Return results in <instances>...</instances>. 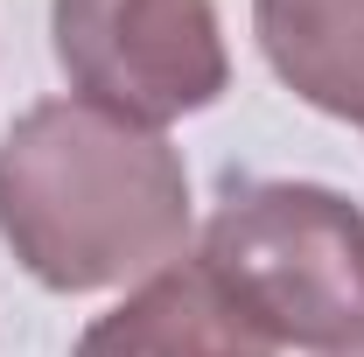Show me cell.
I'll list each match as a JSON object with an SVG mask.
<instances>
[{
  "mask_svg": "<svg viewBox=\"0 0 364 357\" xmlns=\"http://www.w3.org/2000/svg\"><path fill=\"white\" fill-rule=\"evenodd\" d=\"M49 43L77 98L154 134L231 85L210 0H49Z\"/></svg>",
  "mask_w": 364,
  "mask_h": 357,
  "instance_id": "cell-3",
  "label": "cell"
},
{
  "mask_svg": "<svg viewBox=\"0 0 364 357\" xmlns=\"http://www.w3.org/2000/svg\"><path fill=\"white\" fill-rule=\"evenodd\" d=\"M189 267L273 351H364V211L322 182H245Z\"/></svg>",
  "mask_w": 364,
  "mask_h": 357,
  "instance_id": "cell-2",
  "label": "cell"
},
{
  "mask_svg": "<svg viewBox=\"0 0 364 357\" xmlns=\"http://www.w3.org/2000/svg\"><path fill=\"white\" fill-rule=\"evenodd\" d=\"M343 357H364V351H343Z\"/></svg>",
  "mask_w": 364,
  "mask_h": 357,
  "instance_id": "cell-6",
  "label": "cell"
},
{
  "mask_svg": "<svg viewBox=\"0 0 364 357\" xmlns=\"http://www.w3.org/2000/svg\"><path fill=\"white\" fill-rule=\"evenodd\" d=\"M252 36L301 105L364 127V0H252Z\"/></svg>",
  "mask_w": 364,
  "mask_h": 357,
  "instance_id": "cell-5",
  "label": "cell"
},
{
  "mask_svg": "<svg viewBox=\"0 0 364 357\" xmlns=\"http://www.w3.org/2000/svg\"><path fill=\"white\" fill-rule=\"evenodd\" d=\"M0 238L56 294L154 280L189 238V169L154 127L43 98L0 134Z\"/></svg>",
  "mask_w": 364,
  "mask_h": 357,
  "instance_id": "cell-1",
  "label": "cell"
},
{
  "mask_svg": "<svg viewBox=\"0 0 364 357\" xmlns=\"http://www.w3.org/2000/svg\"><path fill=\"white\" fill-rule=\"evenodd\" d=\"M70 357H280V351L252 322H238V309L196 267H168L140 280L112 315H98Z\"/></svg>",
  "mask_w": 364,
  "mask_h": 357,
  "instance_id": "cell-4",
  "label": "cell"
}]
</instances>
